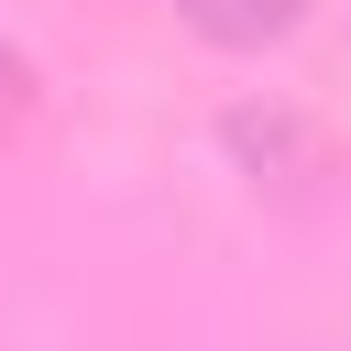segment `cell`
Listing matches in <instances>:
<instances>
[{"instance_id": "6da1fadb", "label": "cell", "mask_w": 351, "mask_h": 351, "mask_svg": "<svg viewBox=\"0 0 351 351\" xmlns=\"http://www.w3.org/2000/svg\"><path fill=\"white\" fill-rule=\"evenodd\" d=\"M197 33H219V44H274V33H296V11L307 0H176Z\"/></svg>"}, {"instance_id": "7a4b0ae2", "label": "cell", "mask_w": 351, "mask_h": 351, "mask_svg": "<svg viewBox=\"0 0 351 351\" xmlns=\"http://www.w3.org/2000/svg\"><path fill=\"white\" fill-rule=\"evenodd\" d=\"M11 121H33V66L0 44V132H11Z\"/></svg>"}]
</instances>
